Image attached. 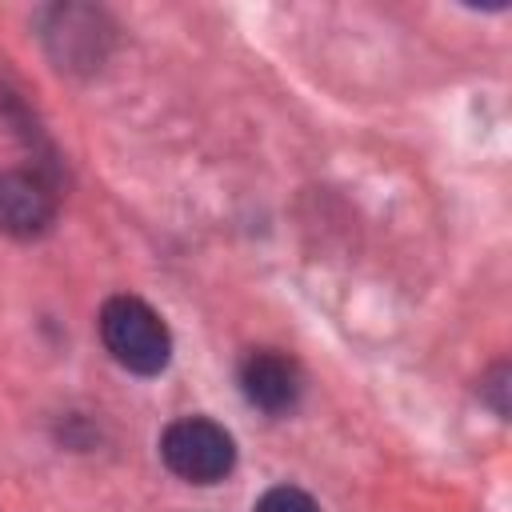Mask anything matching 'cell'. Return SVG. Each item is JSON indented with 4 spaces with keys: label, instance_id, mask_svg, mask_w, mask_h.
Masks as SVG:
<instances>
[{
    "label": "cell",
    "instance_id": "cell-1",
    "mask_svg": "<svg viewBox=\"0 0 512 512\" xmlns=\"http://www.w3.org/2000/svg\"><path fill=\"white\" fill-rule=\"evenodd\" d=\"M100 340L112 360L136 376H156L172 360L168 324L140 296H112L100 308Z\"/></svg>",
    "mask_w": 512,
    "mask_h": 512
},
{
    "label": "cell",
    "instance_id": "cell-2",
    "mask_svg": "<svg viewBox=\"0 0 512 512\" xmlns=\"http://www.w3.org/2000/svg\"><path fill=\"white\" fill-rule=\"evenodd\" d=\"M160 460L168 472H176L188 484H216L236 464V444L224 432V424L208 416H184L172 420L160 436Z\"/></svg>",
    "mask_w": 512,
    "mask_h": 512
},
{
    "label": "cell",
    "instance_id": "cell-3",
    "mask_svg": "<svg viewBox=\"0 0 512 512\" xmlns=\"http://www.w3.org/2000/svg\"><path fill=\"white\" fill-rule=\"evenodd\" d=\"M56 220V192L40 172L4 168L0 172V232L16 240L44 236Z\"/></svg>",
    "mask_w": 512,
    "mask_h": 512
},
{
    "label": "cell",
    "instance_id": "cell-4",
    "mask_svg": "<svg viewBox=\"0 0 512 512\" xmlns=\"http://www.w3.org/2000/svg\"><path fill=\"white\" fill-rule=\"evenodd\" d=\"M240 392L252 408H260L268 416H284L296 408V400L304 392L300 364L276 348H256L240 360Z\"/></svg>",
    "mask_w": 512,
    "mask_h": 512
},
{
    "label": "cell",
    "instance_id": "cell-5",
    "mask_svg": "<svg viewBox=\"0 0 512 512\" xmlns=\"http://www.w3.org/2000/svg\"><path fill=\"white\" fill-rule=\"evenodd\" d=\"M256 512H320V508H316V500H312L304 488L276 484V488H268V492L256 500Z\"/></svg>",
    "mask_w": 512,
    "mask_h": 512
}]
</instances>
